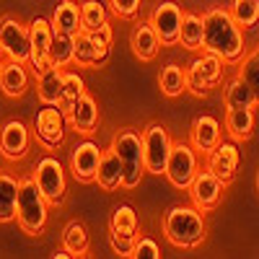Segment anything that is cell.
I'll list each match as a JSON object with an SVG mask.
<instances>
[{"label":"cell","mask_w":259,"mask_h":259,"mask_svg":"<svg viewBox=\"0 0 259 259\" xmlns=\"http://www.w3.org/2000/svg\"><path fill=\"white\" fill-rule=\"evenodd\" d=\"M202 26H205L202 52L218 55L228 65L244 60V34L228 8H210L202 16Z\"/></svg>","instance_id":"6da1fadb"},{"label":"cell","mask_w":259,"mask_h":259,"mask_svg":"<svg viewBox=\"0 0 259 259\" xmlns=\"http://www.w3.org/2000/svg\"><path fill=\"white\" fill-rule=\"evenodd\" d=\"M163 236L171 246L177 249H194L205 241L207 226L205 212L194 205H177L166 212L163 218Z\"/></svg>","instance_id":"7a4b0ae2"},{"label":"cell","mask_w":259,"mask_h":259,"mask_svg":"<svg viewBox=\"0 0 259 259\" xmlns=\"http://www.w3.org/2000/svg\"><path fill=\"white\" fill-rule=\"evenodd\" d=\"M47 205L50 200L39 189L34 177L18 179V205H16V223L29 236H39L47 226Z\"/></svg>","instance_id":"3957f363"},{"label":"cell","mask_w":259,"mask_h":259,"mask_svg":"<svg viewBox=\"0 0 259 259\" xmlns=\"http://www.w3.org/2000/svg\"><path fill=\"white\" fill-rule=\"evenodd\" d=\"M112 148L117 150V156L122 161L124 177L122 187L124 189H135L145 174V156H143V133L133 127H122L119 133L112 138Z\"/></svg>","instance_id":"277c9868"},{"label":"cell","mask_w":259,"mask_h":259,"mask_svg":"<svg viewBox=\"0 0 259 259\" xmlns=\"http://www.w3.org/2000/svg\"><path fill=\"white\" fill-rule=\"evenodd\" d=\"M197 150H194L192 143H174L171 145V156L166 163V179L171 182V187L177 189H189L194 174H197Z\"/></svg>","instance_id":"5b68a950"},{"label":"cell","mask_w":259,"mask_h":259,"mask_svg":"<svg viewBox=\"0 0 259 259\" xmlns=\"http://www.w3.org/2000/svg\"><path fill=\"white\" fill-rule=\"evenodd\" d=\"M171 138L163 124H148L143 130V156H145V171L150 174H166V163L171 156Z\"/></svg>","instance_id":"8992f818"},{"label":"cell","mask_w":259,"mask_h":259,"mask_svg":"<svg viewBox=\"0 0 259 259\" xmlns=\"http://www.w3.org/2000/svg\"><path fill=\"white\" fill-rule=\"evenodd\" d=\"M65 127H68V114H65L57 104H45L34 117V135L36 140L55 150L65 140Z\"/></svg>","instance_id":"52a82bcc"},{"label":"cell","mask_w":259,"mask_h":259,"mask_svg":"<svg viewBox=\"0 0 259 259\" xmlns=\"http://www.w3.org/2000/svg\"><path fill=\"white\" fill-rule=\"evenodd\" d=\"M52 21H47L45 16H34L31 24H29V65L34 73H41L52 68V60H50V50H52Z\"/></svg>","instance_id":"ba28073f"},{"label":"cell","mask_w":259,"mask_h":259,"mask_svg":"<svg viewBox=\"0 0 259 259\" xmlns=\"http://www.w3.org/2000/svg\"><path fill=\"white\" fill-rule=\"evenodd\" d=\"M34 179H36L39 189L45 192V197L50 200V205H62L65 202V192H68V184H65V168L55 156L39 158V163L34 168Z\"/></svg>","instance_id":"9c48e42d"},{"label":"cell","mask_w":259,"mask_h":259,"mask_svg":"<svg viewBox=\"0 0 259 259\" xmlns=\"http://www.w3.org/2000/svg\"><path fill=\"white\" fill-rule=\"evenodd\" d=\"M0 50L8 60L29 62V26H24L13 16H3L0 18Z\"/></svg>","instance_id":"30bf717a"},{"label":"cell","mask_w":259,"mask_h":259,"mask_svg":"<svg viewBox=\"0 0 259 259\" xmlns=\"http://www.w3.org/2000/svg\"><path fill=\"white\" fill-rule=\"evenodd\" d=\"M223 187L226 184L215 177L210 168H205V171H197V174H194L187 192H189V200H192L194 207H200L202 212H210L212 207H218V202L223 197Z\"/></svg>","instance_id":"8fae6325"},{"label":"cell","mask_w":259,"mask_h":259,"mask_svg":"<svg viewBox=\"0 0 259 259\" xmlns=\"http://www.w3.org/2000/svg\"><path fill=\"white\" fill-rule=\"evenodd\" d=\"M182 8L177 3H161L156 6V11L150 13V24H153L158 39H161V45L163 47H174L179 45V34H182Z\"/></svg>","instance_id":"7c38bea8"},{"label":"cell","mask_w":259,"mask_h":259,"mask_svg":"<svg viewBox=\"0 0 259 259\" xmlns=\"http://www.w3.org/2000/svg\"><path fill=\"white\" fill-rule=\"evenodd\" d=\"M29 148H31V133L21 119H8L0 127V153L6 161L26 158Z\"/></svg>","instance_id":"4fadbf2b"},{"label":"cell","mask_w":259,"mask_h":259,"mask_svg":"<svg viewBox=\"0 0 259 259\" xmlns=\"http://www.w3.org/2000/svg\"><path fill=\"white\" fill-rule=\"evenodd\" d=\"M104 150L94 143V140H83L73 148L70 153V171L73 179L80 184H91L96 182V171H99V161H101Z\"/></svg>","instance_id":"5bb4252c"},{"label":"cell","mask_w":259,"mask_h":259,"mask_svg":"<svg viewBox=\"0 0 259 259\" xmlns=\"http://www.w3.org/2000/svg\"><path fill=\"white\" fill-rule=\"evenodd\" d=\"M241 153H239V145L236 140H221L210 153H207V166L215 177H218L223 184H231L236 177V168H239Z\"/></svg>","instance_id":"9a60e30c"},{"label":"cell","mask_w":259,"mask_h":259,"mask_svg":"<svg viewBox=\"0 0 259 259\" xmlns=\"http://www.w3.org/2000/svg\"><path fill=\"white\" fill-rule=\"evenodd\" d=\"M221 140H223L221 138V122L215 119V117L202 114V117H197V119L192 122V127H189V143L194 145L197 153H205L207 156Z\"/></svg>","instance_id":"2e32d148"},{"label":"cell","mask_w":259,"mask_h":259,"mask_svg":"<svg viewBox=\"0 0 259 259\" xmlns=\"http://www.w3.org/2000/svg\"><path fill=\"white\" fill-rule=\"evenodd\" d=\"M29 83H31V75L26 70V62L8 60L3 68H0V91L8 99H21L29 91Z\"/></svg>","instance_id":"e0dca14e"},{"label":"cell","mask_w":259,"mask_h":259,"mask_svg":"<svg viewBox=\"0 0 259 259\" xmlns=\"http://www.w3.org/2000/svg\"><path fill=\"white\" fill-rule=\"evenodd\" d=\"M68 124L80 135H94L96 133V127H99V106H96L94 96L83 94L73 104V109L68 112Z\"/></svg>","instance_id":"ac0fdd59"},{"label":"cell","mask_w":259,"mask_h":259,"mask_svg":"<svg viewBox=\"0 0 259 259\" xmlns=\"http://www.w3.org/2000/svg\"><path fill=\"white\" fill-rule=\"evenodd\" d=\"M130 47H133V55L143 62H150L158 50H161V39L153 29V24L150 21H140V24H135L133 34H130Z\"/></svg>","instance_id":"d6986e66"},{"label":"cell","mask_w":259,"mask_h":259,"mask_svg":"<svg viewBox=\"0 0 259 259\" xmlns=\"http://www.w3.org/2000/svg\"><path fill=\"white\" fill-rule=\"evenodd\" d=\"M122 177H124V168H122V161L117 156V150L109 145L101 153V161H99V171H96V184L104 189V192H117L122 187Z\"/></svg>","instance_id":"ffe728a7"},{"label":"cell","mask_w":259,"mask_h":259,"mask_svg":"<svg viewBox=\"0 0 259 259\" xmlns=\"http://www.w3.org/2000/svg\"><path fill=\"white\" fill-rule=\"evenodd\" d=\"M36 99L41 104H57L62 101V68H52L36 73Z\"/></svg>","instance_id":"44dd1931"},{"label":"cell","mask_w":259,"mask_h":259,"mask_svg":"<svg viewBox=\"0 0 259 259\" xmlns=\"http://www.w3.org/2000/svg\"><path fill=\"white\" fill-rule=\"evenodd\" d=\"M226 133L236 143H246L254 135V112L251 109H226Z\"/></svg>","instance_id":"7402d4cb"},{"label":"cell","mask_w":259,"mask_h":259,"mask_svg":"<svg viewBox=\"0 0 259 259\" xmlns=\"http://www.w3.org/2000/svg\"><path fill=\"white\" fill-rule=\"evenodd\" d=\"M52 29L62 34H78L80 31V6L75 0H60L52 11Z\"/></svg>","instance_id":"603a6c76"},{"label":"cell","mask_w":259,"mask_h":259,"mask_svg":"<svg viewBox=\"0 0 259 259\" xmlns=\"http://www.w3.org/2000/svg\"><path fill=\"white\" fill-rule=\"evenodd\" d=\"M16 205H18V179L8 171H0V223L16 221Z\"/></svg>","instance_id":"cb8c5ba5"},{"label":"cell","mask_w":259,"mask_h":259,"mask_svg":"<svg viewBox=\"0 0 259 259\" xmlns=\"http://www.w3.org/2000/svg\"><path fill=\"white\" fill-rule=\"evenodd\" d=\"M223 101H226V109H251L256 104V96L251 91V85L236 75L228 85H226V94H223Z\"/></svg>","instance_id":"d4e9b609"},{"label":"cell","mask_w":259,"mask_h":259,"mask_svg":"<svg viewBox=\"0 0 259 259\" xmlns=\"http://www.w3.org/2000/svg\"><path fill=\"white\" fill-rule=\"evenodd\" d=\"M138 212L133 205H117L109 218V233L124 236V239H138Z\"/></svg>","instance_id":"484cf974"},{"label":"cell","mask_w":259,"mask_h":259,"mask_svg":"<svg viewBox=\"0 0 259 259\" xmlns=\"http://www.w3.org/2000/svg\"><path fill=\"white\" fill-rule=\"evenodd\" d=\"M202 39H205L202 16H197V13H184L179 45H182L184 50H189V52H197V50H202Z\"/></svg>","instance_id":"4316f807"},{"label":"cell","mask_w":259,"mask_h":259,"mask_svg":"<svg viewBox=\"0 0 259 259\" xmlns=\"http://www.w3.org/2000/svg\"><path fill=\"white\" fill-rule=\"evenodd\" d=\"M158 85H161V94L168 96V99H177L187 91V68L182 65H166L158 75Z\"/></svg>","instance_id":"83f0119b"},{"label":"cell","mask_w":259,"mask_h":259,"mask_svg":"<svg viewBox=\"0 0 259 259\" xmlns=\"http://www.w3.org/2000/svg\"><path fill=\"white\" fill-rule=\"evenodd\" d=\"M226 60L223 57H218V55H212V52H205L202 57H197V60H194L192 62V68L194 70H197L202 78H205V83L210 85V89H212V85H218L221 80H223V73H226Z\"/></svg>","instance_id":"f1b7e54d"},{"label":"cell","mask_w":259,"mask_h":259,"mask_svg":"<svg viewBox=\"0 0 259 259\" xmlns=\"http://www.w3.org/2000/svg\"><path fill=\"white\" fill-rule=\"evenodd\" d=\"M73 62L80 65V68H99V55H96V47L91 41V34L89 31H78L73 34Z\"/></svg>","instance_id":"f546056e"},{"label":"cell","mask_w":259,"mask_h":259,"mask_svg":"<svg viewBox=\"0 0 259 259\" xmlns=\"http://www.w3.org/2000/svg\"><path fill=\"white\" fill-rule=\"evenodd\" d=\"M62 246L68 249L73 256H85L89 254V233H85V226L78 221H70L62 231Z\"/></svg>","instance_id":"4dcf8cb0"},{"label":"cell","mask_w":259,"mask_h":259,"mask_svg":"<svg viewBox=\"0 0 259 259\" xmlns=\"http://www.w3.org/2000/svg\"><path fill=\"white\" fill-rule=\"evenodd\" d=\"M85 94V83L78 73L73 70H62V101H60V109L68 114L73 109V104Z\"/></svg>","instance_id":"1f68e13d"},{"label":"cell","mask_w":259,"mask_h":259,"mask_svg":"<svg viewBox=\"0 0 259 259\" xmlns=\"http://www.w3.org/2000/svg\"><path fill=\"white\" fill-rule=\"evenodd\" d=\"M106 21H109V16H106V8L99 0H83L80 3V29L83 31H94L104 26Z\"/></svg>","instance_id":"d6a6232c"},{"label":"cell","mask_w":259,"mask_h":259,"mask_svg":"<svg viewBox=\"0 0 259 259\" xmlns=\"http://www.w3.org/2000/svg\"><path fill=\"white\" fill-rule=\"evenodd\" d=\"M73 34H62V31H55L52 36V50H50V60L57 68H68L73 62Z\"/></svg>","instance_id":"836d02e7"},{"label":"cell","mask_w":259,"mask_h":259,"mask_svg":"<svg viewBox=\"0 0 259 259\" xmlns=\"http://www.w3.org/2000/svg\"><path fill=\"white\" fill-rule=\"evenodd\" d=\"M228 11L236 18V24L244 29H251L259 24V0H233Z\"/></svg>","instance_id":"e575fe53"},{"label":"cell","mask_w":259,"mask_h":259,"mask_svg":"<svg viewBox=\"0 0 259 259\" xmlns=\"http://www.w3.org/2000/svg\"><path fill=\"white\" fill-rule=\"evenodd\" d=\"M89 34H91V41H94L96 55H99V65H104L106 60H109V52H112V26H109V21H106L104 26L89 31Z\"/></svg>","instance_id":"d590c367"},{"label":"cell","mask_w":259,"mask_h":259,"mask_svg":"<svg viewBox=\"0 0 259 259\" xmlns=\"http://www.w3.org/2000/svg\"><path fill=\"white\" fill-rule=\"evenodd\" d=\"M241 68H239V75L251 85V91L256 96V104H259V62L251 57V55H244V60L239 62Z\"/></svg>","instance_id":"8d00e7d4"},{"label":"cell","mask_w":259,"mask_h":259,"mask_svg":"<svg viewBox=\"0 0 259 259\" xmlns=\"http://www.w3.org/2000/svg\"><path fill=\"white\" fill-rule=\"evenodd\" d=\"M133 256H135V259H158V256H161V249H158V244H156L153 239L140 236V239H135Z\"/></svg>","instance_id":"74e56055"},{"label":"cell","mask_w":259,"mask_h":259,"mask_svg":"<svg viewBox=\"0 0 259 259\" xmlns=\"http://www.w3.org/2000/svg\"><path fill=\"white\" fill-rule=\"evenodd\" d=\"M187 91H189L192 96H197V99H202V96L210 94V85L205 83V78H202L197 70H194L192 65L187 68Z\"/></svg>","instance_id":"f35d334b"},{"label":"cell","mask_w":259,"mask_h":259,"mask_svg":"<svg viewBox=\"0 0 259 259\" xmlns=\"http://www.w3.org/2000/svg\"><path fill=\"white\" fill-rule=\"evenodd\" d=\"M143 0H109V8L119 18H135L140 13Z\"/></svg>","instance_id":"ab89813d"},{"label":"cell","mask_w":259,"mask_h":259,"mask_svg":"<svg viewBox=\"0 0 259 259\" xmlns=\"http://www.w3.org/2000/svg\"><path fill=\"white\" fill-rule=\"evenodd\" d=\"M109 244L112 249L119 254V256H133V246H135V239H124V236H117V233H109Z\"/></svg>","instance_id":"60d3db41"},{"label":"cell","mask_w":259,"mask_h":259,"mask_svg":"<svg viewBox=\"0 0 259 259\" xmlns=\"http://www.w3.org/2000/svg\"><path fill=\"white\" fill-rule=\"evenodd\" d=\"M50 256H52V259H70L73 254H70L68 249H65V246H62V249H55V251H52Z\"/></svg>","instance_id":"b9f144b4"},{"label":"cell","mask_w":259,"mask_h":259,"mask_svg":"<svg viewBox=\"0 0 259 259\" xmlns=\"http://www.w3.org/2000/svg\"><path fill=\"white\" fill-rule=\"evenodd\" d=\"M3 57H6V55H3V50H0V68H3V65H6V62H3Z\"/></svg>","instance_id":"7bdbcfd3"},{"label":"cell","mask_w":259,"mask_h":259,"mask_svg":"<svg viewBox=\"0 0 259 259\" xmlns=\"http://www.w3.org/2000/svg\"><path fill=\"white\" fill-rule=\"evenodd\" d=\"M256 189H259V171H256Z\"/></svg>","instance_id":"ee69618b"}]
</instances>
